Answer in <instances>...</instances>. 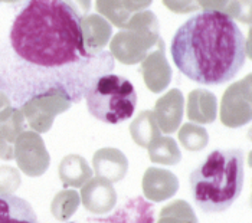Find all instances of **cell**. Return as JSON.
Returning <instances> with one entry per match:
<instances>
[{
  "label": "cell",
  "mask_w": 252,
  "mask_h": 223,
  "mask_svg": "<svg viewBox=\"0 0 252 223\" xmlns=\"http://www.w3.org/2000/svg\"><path fill=\"white\" fill-rule=\"evenodd\" d=\"M144 193L153 202H161L170 196H173L179 187L177 177L170 171L150 167L144 176Z\"/></svg>",
  "instance_id": "cell-8"
},
{
  "label": "cell",
  "mask_w": 252,
  "mask_h": 223,
  "mask_svg": "<svg viewBox=\"0 0 252 223\" xmlns=\"http://www.w3.org/2000/svg\"><path fill=\"white\" fill-rule=\"evenodd\" d=\"M127 160L121 151L114 149L99 150L94 156V170L108 182H118L126 176Z\"/></svg>",
  "instance_id": "cell-9"
},
{
  "label": "cell",
  "mask_w": 252,
  "mask_h": 223,
  "mask_svg": "<svg viewBox=\"0 0 252 223\" xmlns=\"http://www.w3.org/2000/svg\"><path fill=\"white\" fill-rule=\"evenodd\" d=\"M91 168L79 156H66L59 164V176L65 187L82 186L91 177Z\"/></svg>",
  "instance_id": "cell-12"
},
{
  "label": "cell",
  "mask_w": 252,
  "mask_h": 223,
  "mask_svg": "<svg viewBox=\"0 0 252 223\" xmlns=\"http://www.w3.org/2000/svg\"><path fill=\"white\" fill-rule=\"evenodd\" d=\"M13 111H6L0 117V159L3 160L13 159V143L23 130L22 118Z\"/></svg>",
  "instance_id": "cell-11"
},
{
  "label": "cell",
  "mask_w": 252,
  "mask_h": 223,
  "mask_svg": "<svg viewBox=\"0 0 252 223\" xmlns=\"http://www.w3.org/2000/svg\"><path fill=\"white\" fill-rule=\"evenodd\" d=\"M180 141L185 146V149L190 150V151H197V150L206 147L208 134L200 127H194V126L188 124L180 131Z\"/></svg>",
  "instance_id": "cell-16"
},
{
  "label": "cell",
  "mask_w": 252,
  "mask_h": 223,
  "mask_svg": "<svg viewBox=\"0 0 252 223\" xmlns=\"http://www.w3.org/2000/svg\"><path fill=\"white\" fill-rule=\"evenodd\" d=\"M0 223H39L32 205L15 194L0 196Z\"/></svg>",
  "instance_id": "cell-10"
},
{
  "label": "cell",
  "mask_w": 252,
  "mask_h": 223,
  "mask_svg": "<svg viewBox=\"0 0 252 223\" xmlns=\"http://www.w3.org/2000/svg\"><path fill=\"white\" fill-rule=\"evenodd\" d=\"M157 223H197V219L189 203L176 200L160 212Z\"/></svg>",
  "instance_id": "cell-14"
},
{
  "label": "cell",
  "mask_w": 252,
  "mask_h": 223,
  "mask_svg": "<svg viewBox=\"0 0 252 223\" xmlns=\"http://www.w3.org/2000/svg\"><path fill=\"white\" fill-rule=\"evenodd\" d=\"M79 205V197L77 191L74 190H65L57 194V197L52 202V213L58 221H66Z\"/></svg>",
  "instance_id": "cell-15"
},
{
  "label": "cell",
  "mask_w": 252,
  "mask_h": 223,
  "mask_svg": "<svg viewBox=\"0 0 252 223\" xmlns=\"http://www.w3.org/2000/svg\"><path fill=\"white\" fill-rule=\"evenodd\" d=\"M87 223H155V206L144 197L137 196L126 200L111 215L90 218Z\"/></svg>",
  "instance_id": "cell-6"
},
{
  "label": "cell",
  "mask_w": 252,
  "mask_h": 223,
  "mask_svg": "<svg viewBox=\"0 0 252 223\" xmlns=\"http://www.w3.org/2000/svg\"><path fill=\"white\" fill-rule=\"evenodd\" d=\"M244 180V153L239 149L215 150L190 173V194L202 212H225L241 196Z\"/></svg>",
  "instance_id": "cell-3"
},
{
  "label": "cell",
  "mask_w": 252,
  "mask_h": 223,
  "mask_svg": "<svg viewBox=\"0 0 252 223\" xmlns=\"http://www.w3.org/2000/svg\"><path fill=\"white\" fill-rule=\"evenodd\" d=\"M113 69L110 52L87 49L82 18L68 0H28L0 42V91L16 107L52 94L79 102Z\"/></svg>",
  "instance_id": "cell-1"
},
{
  "label": "cell",
  "mask_w": 252,
  "mask_h": 223,
  "mask_svg": "<svg viewBox=\"0 0 252 223\" xmlns=\"http://www.w3.org/2000/svg\"><path fill=\"white\" fill-rule=\"evenodd\" d=\"M147 147L152 161L161 164H176L180 161V151L172 138H158Z\"/></svg>",
  "instance_id": "cell-13"
},
{
  "label": "cell",
  "mask_w": 252,
  "mask_h": 223,
  "mask_svg": "<svg viewBox=\"0 0 252 223\" xmlns=\"http://www.w3.org/2000/svg\"><path fill=\"white\" fill-rule=\"evenodd\" d=\"M13 154L22 171L28 176H40L49 166V154L43 147V141L32 132L20 135Z\"/></svg>",
  "instance_id": "cell-5"
},
{
  "label": "cell",
  "mask_w": 252,
  "mask_h": 223,
  "mask_svg": "<svg viewBox=\"0 0 252 223\" xmlns=\"http://www.w3.org/2000/svg\"><path fill=\"white\" fill-rule=\"evenodd\" d=\"M131 132H133L134 141L141 147H147L152 138L158 135V131L155 127L153 120L150 121L147 117H138L131 127Z\"/></svg>",
  "instance_id": "cell-17"
},
{
  "label": "cell",
  "mask_w": 252,
  "mask_h": 223,
  "mask_svg": "<svg viewBox=\"0 0 252 223\" xmlns=\"http://www.w3.org/2000/svg\"><path fill=\"white\" fill-rule=\"evenodd\" d=\"M90 114L105 124H121L133 117L137 107L134 85L124 76L104 74L98 76L85 94Z\"/></svg>",
  "instance_id": "cell-4"
},
{
  "label": "cell",
  "mask_w": 252,
  "mask_h": 223,
  "mask_svg": "<svg viewBox=\"0 0 252 223\" xmlns=\"http://www.w3.org/2000/svg\"><path fill=\"white\" fill-rule=\"evenodd\" d=\"M176 68L202 85H220L241 71L247 59V40L229 15L202 10L188 19L172 39Z\"/></svg>",
  "instance_id": "cell-2"
},
{
  "label": "cell",
  "mask_w": 252,
  "mask_h": 223,
  "mask_svg": "<svg viewBox=\"0 0 252 223\" xmlns=\"http://www.w3.org/2000/svg\"><path fill=\"white\" fill-rule=\"evenodd\" d=\"M19 174L15 168L0 167V194H9L19 186Z\"/></svg>",
  "instance_id": "cell-18"
},
{
  "label": "cell",
  "mask_w": 252,
  "mask_h": 223,
  "mask_svg": "<svg viewBox=\"0 0 252 223\" xmlns=\"http://www.w3.org/2000/svg\"><path fill=\"white\" fill-rule=\"evenodd\" d=\"M116 202V190L105 179H94L82 189V203L95 215H104L110 212Z\"/></svg>",
  "instance_id": "cell-7"
}]
</instances>
